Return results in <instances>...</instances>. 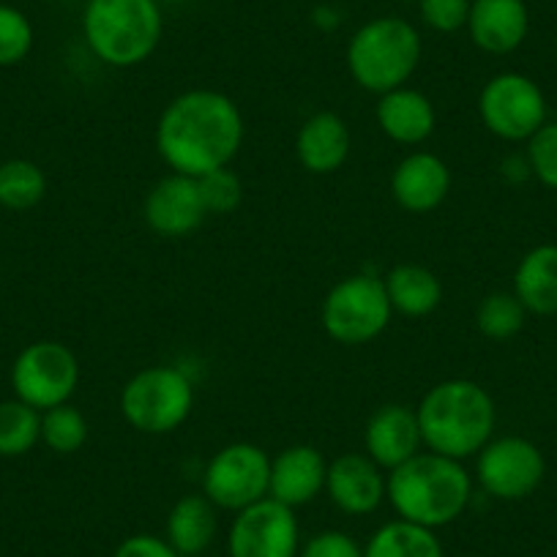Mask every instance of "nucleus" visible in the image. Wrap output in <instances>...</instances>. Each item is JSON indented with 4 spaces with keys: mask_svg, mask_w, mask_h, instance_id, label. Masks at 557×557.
<instances>
[{
    "mask_svg": "<svg viewBox=\"0 0 557 557\" xmlns=\"http://www.w3.org/2000/svg\"><path fill=\"white\" fill-rule=\"evenodd\" d=\"M244 132V115L227 94L195 88L175 96L162 110L157 151L173 173L200 178L233 164Z\"/></svg>",
    "mask_w": 557,
    "mask_h": 557,
    "instance_id": "f257e3e1",
    "label": "nucleus"
},
{
    "mask_svg": "<svg viewBox=\"0 0 557 557\" xmlns=\"http://www.w3.org/2000/svg\"><path fill=\"white\" fill-rule=\"evenodd\" d=\"M421 441L426 451L451 459L475 457L497 424L495 399L484 385L473 380L454 377L432 385L416 407Z\"/></svg>",
    "mask_w": 557,
    "mask_h": 557,
    "instance_id": "f03ea898",
    "label": "nucleus"
},
{
    "mask_svg": "<svg viewBox=\"0 0 557 557\" xmlns=\"http://www.w3.org/2000/svg\"><path fill=\"white\" fill-rule=\"evenodd\" d=\"M385 497L399 519L437 530L462 517L473 497V479L459 459L418 451L391 470Z\"/></svg>",
    "mask_w": 557,
    "mask_h": 557,
    "instance_id": "7ed1b4c3",
    "label": "nucleus"
},
{
    "mask_svg": "<svg viewBox=\"0 0 557 557\" xmlns=\"http://www.w3.org/2000/svg\"><path fill=\"white\" fill-rule=\"evenodd\" d=\"M164 17L157 0H88L83 36L101 63L132 69L146 63L162 41Z\"/></svg>",
    "mask_w": 557,
    "mask_h": 557,
    "instance_id": "20e7f679",
    "label": "nucleus"
},
{
    "mask_svg": "<svg viewBox=\"0 0 557 557\" xmlns=\"http://www.w3.org/2000/svg\"><path fill=\"white\" fill-rule=\"evenodd\" d=\"M421 34L401 17H374L352 34L347 45V69L358 88L388 94L410 83L421 63Z\"/></svg>",
    "mask_w": 557,
    "mask_h": 557,
    "instance_id": "39448f33",
    "label": "nucleus"
},
{
    "mask_svg": "<svg viewBox=\"0 0 557 557\" xmlns=\"http://www.w3.org/2000/svg\"><path fill=\"white\" fill-rule=\"evenodd\" d=\"M195 410V385L175 367H148L121 391V416L143 435H170Z\"/></svg>",
    "mask_w": 557,
    "mask_h": 557,
    "instance_id": "423d86ee",
    "label": "nucleus"
},
{
    "mask_svg": "<svg viewBox=\"0 0 557 557\" xmlns=\"http://www.w3.org/2000/svg\"><path fill=\"white\" fill-rule=\"evenodd\" d=\"M394 307L383 278L374 273H352L339 278L323 301V329L345 347L369 345L388 329Z\"/></svg>",
    "mask_w": 557,
    "mask_h": 557,
    "instance_id": "0eeeda50",
    "label": "nucleus"
},
{
    "mask_svg": "<svg viewBox=\"0 0 557 557\" xmlns=\"http://www.w3.org/2000/svg\"><path fill=\"white\" fill-rule=\"evenodd\" d=\"M79 385V361L63 342H34L12 367L14 396L34 410L45 412L66 405Z\"/></svg>",
    "mask_w": 557,
    "mask_h": 557,
    "instance_id": "6e6552de",
    "label": "nucleus"
},
{
    "mask_svg": "<svg viewBox=\"0 0 557 557\" xmlns=\"http://www.w3.org/2000/svg\"><path fill=\"white\" fill-rule=\"evenodd\" d=\"M271 457L255 443H230L213 454L202 473V495L222 511H244L268 497Z\"/></svg>",
    "mask_w": 557,
    "mask_h": 557,
    "instance_id": "1a4fd4ad",
    "label": "nucleus"
},
{
    "mask_svg": "<svg viewBox=\"0 0 557 557\" xmlns=\"http://www.w3.org/2000/svg\"><path fill=\"white\" fill-rule=\"evenodd\" d=\"M479 115L495 137L519 143L533 137L546 123V101L533 79L506 72L492 77L481 88Z\"/></svg>",
    "mask_w": 557,
    "mask_h": 557,
    "instance_id": "9d476101",
    "label": "nucleus"
},
{
    "mask_svg": "<svg viewBox=\"0 0 557 557\" xmlns=\"http://www.w3.org/2000/svg\"><path fill=\"white\" fill-rule=\"evenodd\" d=\"M230 557H298L301 528L296 508L262 497L235 513L227 533Z\"/></svg>",
    "mask_w": 557,
    "mask_h": 557,
    "instance_id": "9b49d317",
    "label": "nucleus"
},
{
    "mask_svg": "<svg viewBox=\"0 0 557 557\" xmlns=\"http://www.w3.org/2000/svg\"><path fill=\"white\" fill-rule=\"evenodd\" d=\"M546 462L539 446L524 437H497L479 451L475 479L497 500H522L544 481Z\"/></svg>",
    "mask_w": 557,
    "mask_h": 557,
    "instance_id": "f8f14e48",
    "label": "nucleus"
},
{
    "mask_svg": "<svg viewBox=\"0 0 557 557\" xmlns=\"http://www.w3.org/2000/svg\"><path fill=\"white\" fill-rule=\"evenodd\" d=\"M143 219L162 238H186L197 233L208 219L200 181L181 173L159 178L143 202Z\"/></svg>",
    "mask_w": 557,
    "mask_h": 557,
    "instance_id": "ddd939ff",
    "label": "nucleus"
},
{
    "mask_svg": "<svg viewBox=\"0 0 557 557\" xmlns=\"http://www.w3.org/2000/svg\"><path fill=\"white\" fill-rule=\"evenodd\" d=\"M325 492L342 513L367 517L383 506L388 495V479L383 475V468L367 454H342L334 462H329Z\"/></svg>",
    "mask_w": 557,
    "mask_h": 557,
    "instance_id": "4468645a",
    "label": "nucleus"
},
{
    "mask_svg": "<svg viewBox=\"0 0 557 557\" xmlns=\"http://www.w3.org/2000/svg\"><path fill=\"white\" fill-rule=\"evenodd\" d=\"M451 170L437 153L412 151L391 173V195L407 213H432L451 195Z\"/></svg>",
    "mask_w": 557,
    "mask_h": 557,
    "instance_id": "2eb2a0df",
    "label": "nucleus"
},
{
    "mask_svg": "<svg viewBox=\"0 0 557 557\" xmlns=\"http://www.w3.org/2000/svg\"><path fill=\"white\" fill-rule=\"evenodd\" d=\"M363 446H367V457L388 473L416 457L424 446L416 407L394 401V405H383L380 410H374L363 430Z\"/></svg>",
    "mask_w": 557,
    "mask_h": 557,
    "instance_id": "dca6fc26",
    "label": "nucleus"
},
{
    "mask_svg": "<svg viewBox=\"0 0 557 557\" xmlns=\"http://www.w3.org/2000/svg\"><path fill=\"white\" fill-rule=\"evenodd\" d=\"M325 479H329V462L323 454L314 446L298 443L271 459L268 497L290 508L309 506L325 490Z\"/></svg>",
    "mask_w": 557,
    "mask_h": 557,
    "instance_id": "f3484780",
    "label": "nucleus"
},
{
    "mask_svg": "<svg viewBox=\"0 0 557 557\" xmlns=\"http://www.w3.org/2000/svg\"><path fill=\"white\" fill-rule=\"evenodd\" d=\"M530 14L524 0H473L468 34L479 50L490 55H508L528 39Z\"/></svg>",
    "mask_w": 557,
    "mask_h": 557,
    "instance_id": "a211bd4d",
    "label": "nucleus"
},
{
    "mask_svg": "<svg viewBox=\"0 0 557 557\" xmlns=\"http://www.w3.org/2000/svg\"><path fill=\"white\" fill-rule=\"evenodd\" d=\"M350 128L336 112L323 110L301 123L296 134V157L312 175H334L350 157Z\"/></svg>",
    "mask_w": 557,
    "mask_h": 557,
    "instance_id": "6ab92c4d",
    "label": "nucleus"
},
{
    "mask_svg": "<svg viewBox=\"0 0 557 557\" xmlns=\"http://www.w3.org/2000/svg\"><path fill=\"white\" fill-rule=\"evenodd\" d=\"M374 117L385 137L394 139L396 146L410 148L426 143L437 126V112L430 96L407 85L380 96Z\"/></svg>",
    "mask_w": 557,
    "mask_h": 557,
    "instance_id": "aec40b11",
    "label": "nucleus"
},
{
    "mask_svg": "<svg viewBox=\"0 0 557 557\" xmlns=\"http://www.w3.org/2000/svg\"><path fill=\"white\" fill-rule=\"evenodd\" d=\"M219 508L206 495H184L168 513V535L181 557L202 555L213 544L219 530Z\"/></svg>",
    "mask_w": 557,
    "mask_h": 557,
    "instance_id": "412c9836",
    "label": "nucleus"
},
{
    "mask_svg": "<svg viewBox=\"0 0 557 557\" xmlns=\"http://www.w3.org/2000/svg\"><path fill=\"white\" fill-rule=\"evenodd\" d=\"M383 285L394 312L405 318H426L443 304V282L426 265L416 262L394 265L383 276Z\"/></svg>",
    "mask_w": 557,
    "mask_h": 557,
    "instance_id": "4be33fe9",
    "label": "nucleus"
},
{
    "mask_svg": "<svg viewBox=\"0 0 557 557\" xmlns=\"http://www.w3.org/2000/svg\"><path fill=\"white\" fill-rule=\"evenodd\" d=\"M513 296L533 314H557V246H535L519 260Z\"/></svg>",
    "mask_w": 557,
    "mask_h": 557,
    "instance_id": "5701e85b",
    "label": "nucleus"
},
{
    "mask_svg": "<svg viewBox=\"0 0 557 557\" xmlns=\"http://www.w3.org/2000/svg\"><path fill=\"white\" fill-rule=\"evenodd\" d=\"M363 557H443V544L435 530L394 519L374 530Z\"/></svg>",
    "mask_w": 557,
    "mask_h": 557,
    "instance_id": "b1692460",
    "label": "nucleus"
},
{
    "mask_svg": "<svg viewBox=\"0 0 557 557\" xmlns=\"http://www.w3.org/2000/svg\"><path fill=\"white\" fill-rule=\"evenodd\" d=\"M47 195L45 170L28 159H9L0 164V206L9 211H30Z\"/></svg>",
    "mask_w": 557,
    "mask_h": 557,
    "instance_id": "393cba45",
    "label": "nucleus"
},
{
    "mask_svg": "<svg viewBox=\"0 0 557 557\" xmlns=\"http://www.w3.org/2000/svg\"><path fill=\"white\" fill-rule=\"evenodd\" d=\"M41 441V412L20 399L0 401V457H23Z\"/></svg>",
    "mask_w": 557,
    "mask_h": 557,
    "instance_id": "a878e982",
    "label": "nucleus"
},
{
    "mask_svg": "<svg viewBox=\"0 0 557 557\" xmlns=\"http://www.w3.org/2000/svg\"><path fill=\"white\" fill-rule=\"evenodd\" d=\"M88 441V421L74 405H58L41 412V443L50 451L69 457L77 454Z\"/></svg>",
    "mask_w": 557,
    "mask_h": 557,
    "instance_id": "bb28decb",
    "label": "nucleus"
},
{
    "mask_svg": "<svg viewBox=\"0 0 557 557\" xmlns=\"http://www.w3.org/2000/svg\"><path fill=\"white\" fill-rule=\"evenodd\" d=\"M524 314L528 309L513 293H490L475 309V325L486 339L506 342L522 331Z\"/></svg>",
    "mask_w": 557,
    "mask_h": 557,
    "instance_id": "cd10ccee",
    "label": "nucleus"
},
{
    "mask_svg": "<svg viewBox=\"0 0 557 557\" xmlns=\"http://www.w3.org/2000/svg\"><path fill=\"white\" fill-rule=\"evenodd\" d=\"M34 50V25L17 7L0 3V66H17Z\"/></svg>",
    "mask_w": 557,
    "mask_h": 557,
    "instance_id": "c85d7f7f",
    "label": "nucleus"
},
{
    "mask_svg": "<svg viewBox=\"0 0 557 557\" xmlns=\"http://www.w3.org/2000/svg\"><path fill=\"white\" fill-rule=\"evenodd\" d=\"M200 191L206 200L208 216H227V213L238 211L240 200H244V184L238 175L230 168L213 170V173L200 175Z\"/></svg>",
    "mask_w": 557,
    "mask_h": 557,
    "instance_id": "c756f323",
    "label": "nucleus"
},
{
    "mask_svg": "<svg viewBox=\"0 0 557 557\" xmlns=\"http://www.w3.org/2000/svg\"><path fill=\"white\" fill-rule=\"evenodd\" d=\"M528 162L535 178L557 191V123H544L530 137Z\"/></svg>",
    "mask_w": 557,
    "mask_h": 557,
    "instance_id": "7c9ffc66",
    "label": "nucleus"
},
{
    "mask_svg": "<svg viewBox=\"0 0 557 557\" xmlns=\"http://www.w3.org/2000/svg\"><path fill=\"white\" fill-rule=\"evenodd\" d=\"M470 3L473 0H418V14L437 34H457L468 28Z\"/></svg>",
    "mask_w": 557,
    "mask_h": 557,
    "instance_id": "2f4dec72",
    "label": "nucleus"
},
{
    "mask_svg": "<svg viewBox=\"0 0 557 557\" xmlns=\"http://www.w3.org/2000/svg\"><path fill=\"white\" fill-rule=\"evenodd\" d=\"M298 557H363V546L342 530H323L301 546Z\"/></svg>",
    "mask_w": 557,
    "mask_h": 557,
    "instance_id": "473e14b6",
    "label": "nucleus"
},
{
    "mask_svg": "<svg viewBox=\"0 0 557 557\" xmlns=\"http://www.w3.org/2000/svg\"><path fill=\"white\" fill-rule=\"evenodd\" d=\"M112 557H181L178 552L170 546L168 539H159V535L137 533L128 535L117 544L115 555Z\"/></svg>",
    "mask_w": 557,
    "mask_h": 557,
    "instance_id": "72a5a7b5",
    "label": "nucleus"
}]
</instances>
